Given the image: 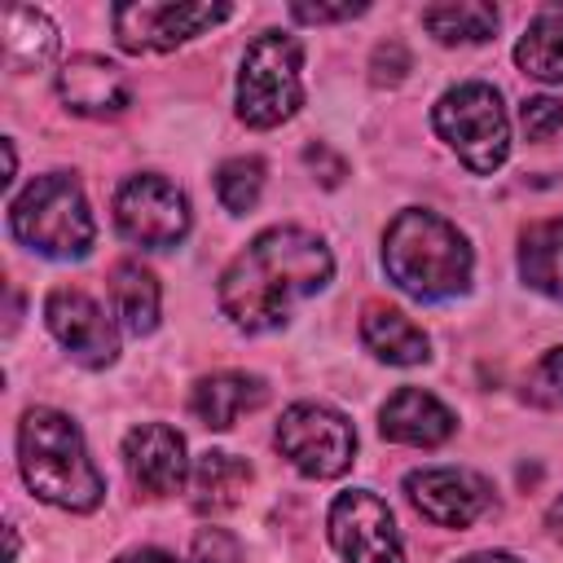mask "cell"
Segmentation results:
<instances>
[{
	"mask_svg": "<svg viewBox=\"0 0 563 563\" xmlns=\"http://www.w3.org/2000/svg\"><path fill=\"white\" fill-rule=\"evenodd\" d=\"M57 53V26L40 13V9H26V4H13L4 13V62L9 70H40L48 66Z\"/></svg>",
	"mask_w": 563,
	"mask_h": 563,
	"instance_id": "21",
	"label": "cell"
},
{
	"mask_svg": "<svg viewBox=\"0 0 563 563\" xmlns=\"http://www.w3.org/2000/svg\"><path fill=\"white\" fill-rule=\"evenodd\" d=\"M361 339L387 365H422L431 356L427 334L400 308H387V303H365V312H361Z\"/></svg>",
	"mask_w": 563,
	"mask_h": 563,
	"instance_id": "17",
	"label": "cell"
},
{
	"mask_svg": "<svg viewBox=\"0 0 563 563\" xmlns=\"http://www.w3.org/2000/svg\"><path fill=\"white\" fill-rule=\"evenodd\" d=\"M251 484V466L238 457V453H224V449H207L198 462H194V479H189V501L198 515H224L242 501Z\"/></svg>",
	"mask_w": 563,
	"mask_h": 563,
	"instance_id": "18",
	"label": "cell"
},
{
	"mask_svg": "<svg viewBox=\"0 0 563 563\" xmlns=\"http://www.w3.org/2000/svg\"><path fill=\"white\" fill-rule=\"evenodd\" d=\"M268 400V387L260 374H242V369H224V374H207L194 383L189 391V413L211 427V431H229L242 413L260 409Z\"/></svg>",
	"mask_w": 563,
	"mask_h": 563,
	"instance_id": "16",
	"label": "cell"
},
{
	"mask_svg": "<svg viewBox=\"0 0 563 563\" xmlns=\"http://www.w3.org/2000/svg\"><path fill=\"white\" fill-rule=\"evenodd\" d=\"M44 321L53 339L88 369H106L119 356V330L106 321L101 303L84 295L79 286H57L44 299Z\"/></svg>",
	"mask_w": 563,
	"mask_h": 563,
	"instance_id": "11",
	"label": "cell"
},
{
	"mask_svg": "<svg viewBox=\"0 0 563 563\" xmlns=\"http://www.w3.org/2000/svg\"><path fill=\"white\" fill-rule=\"evenodd\" d=\"M330 545L343 554V563H405L396 519L383 497L369 488L339 493L330 506Z\"/></svg>",
	"mask_w": 563,
	"mask_h": 563,
	"instance_id": "10",
	"label": "cell"
},
{
	"mask_svg": "<svg viewBox=\"0 0 563 563\" xmlns=\"http://www.w3.org/2000/svg\"><path fill=\"white\" fill-rule=\"evenodd\" d=\"M114 224L128 242L141 246H176L189 233V198L158 172L128 176L114 194Z\"/></svg>",
	"mask_w": 563,
	"mask_h": 563,
	"instance_id": "8",
	"label": "cell"
},
{
	"mask_svg": "<svg viewBox=\"0 0 563 563\" xmlns=\"http://www.w3.org/2000/svg\"><path fill=\"white\" fill-rule=\"evenodd\" d=\"M216 194L224 202V211L246 216L260 194H264V163L260 158H229L216 167Z\"/></svg>",
	"mask_w": 563,
	"mask_h": 563,
	"instance_id": "24",
	"label": "cell"
},
{
	"mask_svg": "<svg viewBox=\"0 0 563 563\" xmlns=\"http://www.w3.org/2000/svg\"><path fill=\"white\" fill-rule=\"evenodd\" d=\"M457 418L422 387H400L387 396L383 413H378V431L396 444H413V449H435L453 435Z\"/></svg>",
	"mask_w": 563,
	"mask_h": 563,
	"instance_id": "15",
	"label": "cell"
},
{
	"mask_svg": "<svg viewBox=\"0 0 563 563\" xmlns=\"http://www.w3.org/2000/svg\"><path fill=\"white\" fill-rule=\"evenodd\" d=\"M519 277L550 295L563 299V220H537L519 238Z\"/></svg>",
	"mask_w": 563,
	"mask_h": 563,
	"instance_id": "20",
	"label": "cell"
},
{
	"mask_svg": "<svg viewBox=\"0 0 563 563\" xmlns=\"http://www.w3.org/2000/svg\"><path fill=\"white\" fill-rule=\"evenodd\" d=\"M405 493H409L413 510L422 519H431L435 528H471L493 506L488 479H479L475 471H462V466L409 471L405 475Z\"/></svg>",
	"mask_w": 563,
	"mask_h": 563,
	"instance_id": "12",
	"label": "cell"
},
{
	"mask_svg": "<svg viewBox=\"0 0 563 563\" xmlns=\"http://www.w3.org/2000/svg\"><path fill=\"white\" fill-rule=\"evenodd\" d=\"M440 141H449V150L475 172V176H493L506 154H510V119L501 110L497 88L488 84H457L435 101L431 114Z\"/></svg>",
	"mask_w": 563,
	"mask_h": 563,
	"instance_id": "6",
	"label": "cell"
},
{
	"mask_svg": "<svg viewBox=\"0 0 563 563\" xmlns=\"http://www.w3.org/2000/svg\"><path fill=\"white\" fill-rule=\"evenodd\" d=\"M18 462L26 488L62 510H92L106 497V479L92 466L79 427L57 409H26L18 422Z\"/></svg>",
	"mask_w": 563,
	"mask_h": 563,
	"instance_id": "2",
	"label": "cell"
},
{
	"mask_svg": "<svg viewBox=\"0 0 563 563\" xmlns=\"http://www.w3.org/2000/svg\"><path fill=\"white\" fill-rule=\"evenodd\" d=\"M110 303L128 334H150L158 325V303H163L154 273L141 268L136 260H119L110 268Z\"/></svg>",
	"mask_w": 563,
	"mask_h": 563,
	"instance_id": "19",
	"label": "cell"
},
{
	"mask_svg": "<svg viewBox=\"0 0 563 563\" xmlns=\"http://www.w3.org/2000/svg\"><path fill=\"white\" fill-rule=\"evenodd\" d=\"M519 123H523L528 141H550L563 128V101L559 97H528L519 110Z\"/></svg>",
	"mask_w": 563,
	"mask_h": 563,
	"instance_id": "26",
	"label": "cell"
},
{
	"mask_svg": "<svg viewBox=\"0 0 563 563\" xmlns=\"http://www.w3.org/2000/svg\"><path fill=\"white\" fill-rule=\"evenodd\" d=\"M114 563H189V559H176V554H167V550H158V545H141V550L119 554Z\"/></svg>",
	"mask_w": 563,
	"mask_h": 563,
	"instance_id": "31",
	"label": "cell"
},
{
	"mask_svg": "<svg viewBox=\"0 0 563 563\" xmlns=\"http://www.w3.org/2000/svg\"><path fill=\"white\" fill-rule=\"evenodd\" d=\"M189 563H242V545H238V537L224 532V528H202V532L194 537Z\"/></svg>",
	"mask_w": 563,
	"mask_h": 563,
	"instance_id": "27",
	"label": "cell"
},
{
	"mask_svg": "<svg viewBox=\"0 0 563 563\" xmlns=\"http://www.w3.org/2000/svg\"><path fill=\"white\" fill-rule=\"evenodd\" d=\"M303 48L286 31H264L246 44L238 70V114L246 128H277L303 106Z\"/></svg>",
	"mask_w": 563,
	"mask_h": 563,
	"instance_id": "5",
	"label": "cell"
},
{
	"mask_svg": "<svg viewBox=\"0 0 563 563\" xmlns=\"http://www.w3.org/2000/svg\"><path fill=\"white\" fill-rule=\"evenodd\" d=\"M523 396L541 409H563V347L545 352L532 365V374L523 378Z\"/></svg>",
	"mask_w": 563,
	"mask_h": 563,
	"instance_id": "25",
	"label": "cell"
},
{
	"mask_svg": "<svg viewBox=\"0 0 563 563\" xmlns=\"http://www.w3.org/2000/svg\"><path fill=\"white\" fill-rule=\"evenodd\" d=\"M422 26L440 44H484L497 31V9L484 0H440L422 9Z\"/></svg>",
	"mask_w": 563,
	"mask_h": 563,
	"instance_id": "22",
	"label": "cell"
},
{
	"mask_svg": "<svg viewBox=\"0 0 563 563\" xmlns=\"http://www.w3.org/2000/svg\"><path fill=\"white\" fill-rule=\"evenodd\" d=\"M545 523L554 528V537H563V497H559V501L545 510Z\"/></svg>",
	"mask_w": 563,
	"mask_h": 563,
	"instance_id": "32",
	"label": "cell"
},
{
	"mask_svg": "<svg viewBox=\"0 0 563 563\" xmlns=\"http://www.w3.org/2000/svg\"><path fill=\"white\" fill-rule=\"evenodd\" d=\"M9 229L22 246L48 255V260H84L97 224L88 211V198L70 172L35 176L9 207Z\"/></svg>",
	"mask_w": 563,
	"mask_h": 563,
	"instance_id": "4",
	"label": "cell"
},
{
	"mask_svg": "<svg viewBox=\"0 0 563 563\" xmlns=\"http://www.w3.org/2000/svg\"><path fill=\"white\" fill-rule=\"evenodd\" d=\"M277 449L295 471H303L312 479H334V475H343L352 466L356 431L339 409L303 400V405H290L282 413Z\"/></svg>",
	"mask_w": 563,
	"mask_h": 563,
	"instance_id": "7",
	"label": "cell"
},
{
	"mask_svg": "<svg viewBox=\"0 0 563 563\" xmlns=\"http://www.w3.org/2000/svg\"><path fill=\"white\" fill-rule=\"evenodd\" d=\"M383 268L405 295L435 303L471 286V246L444 216L409 207L383 233Z\"/></svg>",
	"mask_w": 563,
	"mask_h": 563,
	"instance_id": "3",
	"label": "cell"
},
{
	"mask_svg": "<svg viewBox=\"0 0 563 563\" xmlns=\"http://www.w3.org/2000/svg\"><path fill=\"white\" fill-rule=\"evenodd\" d=\"M334 273V260L325 242L308 229H268L246 251L233 255V264L220 277V308L224 317L246 330H273L290 317V308L308 295H317Z\"/></svg>",
	"mask_w": 563,
	"mask_h": 563,
	"instance_id": "1",
	"label": "cell"
},
{
	"mask_svg": "<svg viewBox=\"0 0 563 563\" xmlns=\"http://www.w3.org/2000/svg\"><path fill=\"white\" fill-rule=\"evenodd\" d=\"M409 75V48L400 44V40H383L378 48H374V57H369V79L383 88H391V84H400Z\"/></svg>",
	"mask_w": 563,
	"mask_h": 563,
	"instance_id": "28",
	"label": "cell"
},
{
	"mask_svg": "<svg viewBox=\"0 0 563 563\" xmlns=\"http://www.w3.org/2000/svg\"><path fill=\"white\" fill-rule=\"evenodd\" d=\"M114 35L128 53H167L216 22L229 18V4H194V0H141V4H114Z\"/></svg>",
	"mask_w": 563,
	"mask_h": 563,
	"instance_id": "9",
	"label": "cell"
},
{
	"mask_svg": "<svg viewBox=\"0 0 563 563\" xmlns=\"http://www.w3.org/2000/svg\"><path fill=\"white\" fill-rule=\"evenodd\" d=\"M462 563H519V559H510V554H497V550H488V554H471V559H462Z\"/></svg>",
	"mask_w": 563,
	"mask_h": 563,
	"instance_id": "33",
	"label": "cell"
},
{
	"mask_svg": "<svg viewBox=\"0 0 563 563\" xmlns=\"http://www.w3.org/2000/svg\"><path fill=\"white\" fill-rule=\"evenodd\" d=\"M303 163H308L312 172H321V185H325V189H334V185L347 176V163H343L330 145H321V141H312V145L303 150Z\"/></svg>",
	"mask_w": 563,
	"mask_h": 563,
	"instance_id": "29",
	"label": "cell"
},
{
	"mask_svg": "<svg viewBox=\"0 0 563 563\" xmlns=\"http://www.w3.org/2000/svg\"><path fill=\"white\" fill-rule=\"evenodd\" d=\"M57 97L70 114L84 119H119L132 106V88L123 70L97 53H79L57 70Z\"/></svg>",
	"mask_w": 563,
	"mask_h": 563,
	"instance_id": "13",
	"label": "cell"
},
{
	"mask_svg": "<svg viewBox=\"0 0 563 563\" xmlns=\"http://www.w3.org/2000/svg\"><path fill=\"white\" fill-rule=\"evenodd\" d=\"M365 4H290V18L299 22H343V18H361Z\"/></svg>",
	"mask_w": 563,
	"mask_h": 563,
	"instance_id": "30",
	"label": "cell"
},
{
	"mask_svg": "<svg viewBox=\"0 0 563 563\" xmlns=\"http://www.w3.org/2000/svg\"><path fill=\"white\" fill-rule=\"evenodd\" d=\"M515 62L532 79L563 84V9H541L528 22V31L515 44Z\"/></svg>",
	"mask_w": 563,
	"mask_h": 563,
	"instance_id": "23",
	"label": "cell"
},
{
	"mask_svg": "<svg viewBox=\"0 0 563 563\" xmlns=\"http://www.w3.org/2000/svg\"><path fill=\"white\" fill-rule=\"evenodd\" d=\"M123 466L132 475V484L150 497H167L180 493L189 462H185V440L167 427V422H141L128 431L123 440Z\"/></svg>",
	"mask_w": 563,
	"mask_h": 563,
	"instance_id": "14",
	"label": "cell"
}]
</instances>
